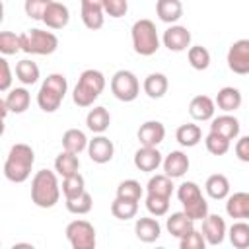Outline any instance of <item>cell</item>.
<instances>
[{"label":"cell","mask_w":249,"mask_h":249,"mask_svg":"<svg viewBox=\"0 0 249 249\" xmlns=\"http://www.w3.org/2000/svg\"><path fill=\"white\" fill-rule=\"evenodd\" d=\"M35 163V152L29 144L18 142L10 148L4 161V177L12 183H25Z\"/></svg>","instance_id":"obj_1"},{"label":"cell","mask_w":249,"mask_h":249,"mask_svg":"<svg viewBox=\"0 0 249 249\" xmlns=\"http://www.w3.org/2000/svg\"><path fill=\"white\" fill-rule=\"evenodd\" d=\"M60 200L58 175L51 169H39L31 179V202L39 208H53Z\"/></svg>","instance_id":"obj_2"},{"label":"cell","mask_w":249,"mask_h":249,"mask_svg":"<svg viewBox=\"0 0 249 249\" xmlns=\"http://www.w3.org/2000/svg\"><path fill=\"white\" fill-rule=\"evenodd\" d=\"M105 89V76L103 72L95 68H88L80 74L74 89H72V101L78 107H91L93 101L103 93Z\"/></svg>","instance_id":"obj_3"},{"label":"cell","mask_w":249,"mask_h":249,"mask_svg":"<svg viewBox=\"0 0 249 249\" xmlns=\"http://www.w3.org/2000/svg\"><path fill=\"white\" fill-rule=\"evenodd\" d=\"M66 91H68L66 76L58 74V72L49 74L43 80V84H41V88L37 91V105H39V109L45 111V113H54L60 107Z\"/></svg>","instance_id":"obj_4"},{"label":"cell","mask_w":249,"mask_h":249,"mask_svg":"<svg viewBox=\"0 0 249 249\" xmlns=\"http://www.w3.org/2000/svg\"><path fill=\"white\" fill-rule=\"evenodd\" d=\"M130 39L134 53L140 56H152L160 49V35L152 19H136L130 27Z\"/></svg>","instance_id":"obj_5"},{"label":"cell","mask_w":249,"mask_h":249,"mask_svg":"<svg viewBox=\"0 0 249 249\" xmlns=\"http://www.w3.org/2000/svg\"><path fill=\"white\" fill-rule=\"evenodd\" d=\"M19 47L27 54H53L58 49V37L53 31H45L39 27L27 29L19 33Z\"/></svg>","instance_id":"obj_6"},{"label":"cell","mask_w":249,"mask_h":249,"mask_svg":"<svg viewBox=\"0 0 249 249\" xmlns=\"http://www.w3.org/2000/svg\"><path fill=\"white\" fill-rule=\"evenodd\" d=\"M177 198L183 204V212L191 220H202L208 214V202L202 196L200 187L195 181H185L177 187Z\"/></svg>","instance_id":"obj_7"},{"label":"cell","mask_w":249,"mask_h":249,"mask_svg":"<svg viewBox=\"0 0 249 249\" xmlns=\"http://www.w3.org/2000/svg\"><path fill=\"white\" fill-rule=\"evenodd\" d=\"M111 93L124 103H130L140 93V82L130 70H117L111 78Z\"/></svg>","instance_id":"obj_8"},{"label":"cell","mask_w":249,"mask_h":249,"mask_svg":"<svg viewBox=\"0 0 249 249\" xmlns=\"http://www.w3.org/2000/svg\"><path fill=\"white\" fill-rule=\"evenodd\" d=\"M66 239L72 245V249H93L95 239V228L88 220H72L66 226Z\"/></svg>","instance_id":"obj_9"},{"label":"cell","mask_w":249,"mask_h":249,"mask_svg":"<svg viewBox=\"0 0 249 249\" xmlns=\"http://www.w3.org/2000/svg\"><path fill=\"white\" fill-rule=\"evenodd\" d=\"M228 68L233 74L245 76L249 74V39H237L228 49Z\"/></svg>","instance_id":"obj_10"},{"label":"cell","mask_w":249,"mask_h":249,"mask_svg":"<svg viewBox=\"0 0 249 249\" xmlns=\"http://www.w3.org/2000/svg\"><path fill=\"white\" fill-rule=\"evenodd\" d=\"M226 231H228V226H226V220L220 216V214H206L202 218V237L206 241V245H222L224 239H226Z\"/></svg>","instance_id":"obj_11"},{"label":"cell","mask_w":249,"mask_h":249,"mask_svg":"<svg viewBox=\"0 0 249 249\" xmlns=\"http://www.w3.org/2000/svg\"><path fill=\"white\" fill-rule=\"evenodd\" d=\"M161 43L167 51L171 53H183L191 47V31L185 27V25H177V23H171L165 31H163V37H161Z\"/></svg>","instance_id":"obj_12"},{"label":"cell","mask_w":249,"mask_h":249,"mask_svg":"<svg viewBox=\"0 0 249 249\" xmlns=\"http://www.w3.org/2000/svg\"><path fill=\"white\" fill-rule=\"evenodd\" d=\"M86 150H88V156L93 163H107L115 156V144L103 134H97L91 140H88Z\"/></svg>","instance_id":"obj_13"},{"label":"cell","mask_w":249,"mask_h":249,"mask_svg":"<svg viewBox=\"0 0 249 249\" xmlns=\"http://www.w3.org/2000/svg\"><path fill=\"white\" fill-rule=\"evenodd\" d=\"M82 8V21L88 29L97 31L105 23V14H103V0H80Z\"/></svg>","instance_id":"obj_14"},{"label":"cell","mask_w":249,"mask_h":249,"mask_svg":"<svg viewBox=\"0 0 249 249\" xmlns=\"http://www.w3.org/2000/svg\"><path fill=\"white\" fill-rule=\"evenodd\" d=\"M41 21H43L49 29H62V27H66L68 21H70V10H68V6L62 4V2L51 0V4H49V6L45 8V12H43Z\"/></svg>","instance_id":"obj_15"},{"label":"cell","mask_w":249,"mask_h":249,"mask_svg":"<svg viewBox=\"0 0 249 249\" xmlns=\"http://www.w3.org/2000/svg\"><path fill=\"white\" fill-rule=\"evenodd\" d=\"M161 165H163V173L171 179H179L183 177L189 167H191V161H189V156L181 150H171L163 160H161Z\"/></svg>","instance_id":"obj_16"},{"label":"cell","mask_w":249,"mask_h":249,"mask_svg":"<svg viewBox=\"0 0 249 249\" xmlns=\"http://www.w3.org/2000/svg\"><path fill=\"white\" fill-rule=\"evenodd\" d=\"M239 130H241V124H239L237 117H233L230 113H224V115L210 119V132H216V134L228 138L230 142L239 136Z\"/></svg>","instance_id":"obj_17"},{"label":"cell","mask_w":249,"mask_h":249,"mask_svg":"<svg viewBox=\"0 0 249 249\" xmlns=\"http://www.w3.org/2000/svg\"><path fill=\"white\" fill-rule=\"evenodd\" d=\"M161 154L158 150V146H140L134 152V167L144 171V173H152L161 165Z\"/></svg>","instance_id":"obj_18"},{"label":"cell","mask_w":249,"mask_h":249,"mask_svg":"<svg viewBox=\"0 0 249 249\" xmlns=\"http://www.w3.org/2000/svg\"><path fill=\"white\" fill-rule=\"evenodd\" d=\"M136 136L140 146H160L165 138V126L160 121H146L140 124Z\"/></svg>","instance_id":"obj_19"},{"label":"cell","mask_w":249,"mask_h":249,"mask_svg":"<svg viewBox=\"0 0 249 249\" xmlns=\"http://www.w3.org/2000/svg\"><path fill=\"white\" fill-rule=\"evenodd\" d=\"M226 212L233 220H247L249 218V193L237 191L226 196Z\"/></svg>","instance_id":"obj_20"},{"label":"cell","mask_w":249,"mask_h":249,"mask_svg":"<svg viewBox=\"0 0 249 249\" xmlns=\"http://www.w3.org/2000/svg\"><path fill=\"white\" fill-rule=\"evenodd\" d=\"M241 101H243L241 91L233 86H226V88L218 89V93L214 97V105L218 109H222L224 113H233L235 109L241 107Z\"/></svg>","instance_id":"obj_21"},{"label":"cell","mask_w":249,"mask_h":249,"mask_svg":"<svg viewBox=\"0 0 249 249\" xmlns=\"http://www.w3.org/2000/svg\"><path fill=\"white\" fill-rule=\"evenodd\" d=\"M214 111H216V105H214V99L208 97V95H195L189 103V115L195 119V121H210L214 117Z\"/></svg>","instance_id":"obj_22"},{"label":"cell","mask_w":249,"mask_h":249,"mask_svg":"<svg viewBox=\"0 0 249 249\" xmlns=\"http://www.w3.org/2000/svg\"><path fill=\"white\" fill-rule=\"evenodd\" d=\"M134 233L142 243H154L160 239L161 235V226L158 222V218H138L134 224Z\"/></svg>","instance_id":"obj_23"},{"label":"cell","mask_w":249,"mask_h":249,"mask_svg":"<svg viewBox=\"0 0 249 249\" xmlns=\"http://www.w3.org/2000/svg\"><path fill=\"white\" fill-rule=\"evenodd\" d=\"M142 89L150 99H161L169 89V80L161 72H152V74H148L144 78Z\"/></svg>","instance_id":"obj_24"},{"label":"cell","mask_w":249,"mask_h":249,"mask_svg":"<svg viewBox=\"0 0 249 249\" xmlns=\"http://www.w3.org/2000/svg\"><path fill=\"white\" fill-rule=\"evenodd\" d=\"M4 101H6V107H8L10 113L21 115V113H25V111L29 109L31 93H29L25 88H10Z\"/></svg>","instance_id":"obj_25"},{"label":"cell","mask_w":249,"mask_h":249,"mask_svg":"<svg viewBox=\"0 0 249 249\" xmlns=\"http://www.w3.org/2000/svg\"><path fill=\"white\" fill-rule=\"evenodd\" d=\"M156 14L163 23H177L183 18V4L181 0H158Z\"/></svg>","instance_id":"obj_26"},{"label":"cell","mask_w":249,"mask_h":249,"mask_svg":"<svg viewBox=\"0 0 249 249\" xmlns=\"http://www.w3.org/2000/svg\"><path fill=\"white\" fill-rule=\"evenodd\" d=\"M165 228H167V231H169L173 237L179 239V237L187 235V233L195 228V220H191L183 210H181V212H173V214L167 216Z\"/></svg>","instance_id":"obj_27"},{"label":"cell","mask_w":249,"mask_h":249,"mask_svg":"<svg viewBox=\"0 0 249 249\" xmlns=\"http://www.w3.org/2000/svg\"><path fill=\"white\" fill-rule=\"evenodd\" d=\"M111 124V115L105 107H93L89 109V113L86 115V126L93 132V134H103Z\"/></svg>","instance_id":"obj_28"},{"label":"cell","mask_w":249,"mask_h":249,"mask_svg":"<svg viewBox=\"0 0 249 249\" xmlns=\"http://www.w3.org/2000/svg\"><path fill=\"white\" fill-rule=\"evenodd\" d=\"M204 191L210 198L214 200H224L228 195H230V181L224 173H214L206 179L204 183Z\"/></svg>","instance_id":"obj_29"},{"label":"cell","mask_w":249,"mask_h":249,"mask_svg":"<svg viewBox=\"0 0 249 249\" xmlns=\"http://www.w3.org/2000/svg\"><path fill=\"white\" fill-rule=\"evenodd\" d=\"M175 140L183 146V148H193L202 140V130L198 124L195 123H185L175 130Z\"/></svg>","instance_id":"obj_30"},{"label":"cell","mask_w":249,"mask_h":249,"mask_svg":"<svg viewBox=\"0 0 249 249\" xmlns=\"http://www.w3.org/2000/svg\"><path fill=\"white\" fill-rule=\"evenodd\" d=\"M88 148V136L80 128H68L62 134V150L72 154H82Z\"/></svg>","instance_id":"obj_31"},{"label":"cell","mask_w":249,"mask_h":249,"mask_svg":"<svg viewBox=\"0 0 249 249\" xmlns=\"http://www.w3.org/2000/svg\"><path fill=\"white\" fill-rule=\"evenodd\" d=\"M80 169V158L78 154H72V152H66L62 150L56 158H54V173L60 175V177H66V175H72Z\"/></svg>","instance_id":"obj_32"},{"label":"cell","mask_w":249,"mask_h":249,"mask_svg":"<svg viewBox=\"0 0 249 249\" xmlns=\"http://www.w3.org/2000/svg\"><path fill=\"white\" fill-rule=\"evenodd\" d=\"M16 78L23 84V86H33L37 84V80L41 78V70L37 66V62L29 60V58H23L16 64Z\"/></svg>","instance_id":"obj_33"},{"label":"cell","mask_w":249,"mask_h":249,"mask_svg":"<svg viewBox=\"0 0 249 249\" xmlns=\"http://www.w3.org/2000/svg\"><path fill=\"white\" fill-rule=\"evenodd\" d=\"M111 214L117 220H132L138 214V200L115 196V200L111 202Z\"/></svg>","instance_id":"obj_34"},{"label":"cell","mask_w":249,"mask_h":249,"mask_svg":"<svg viewBox=\"0 0 249 249\" xmlns=\"http://www.w3.org/2000/svg\"><path fill=\"white\" fill-rule=\"evenodd\" d=\"M226 233H228V237L235 249H247L249 247V224L245 220L233 222Z\"/></svg>","instance_id":"obj_35"},{"label":"cell","mask_w":249,"mask_h":249,"mask_svg":"<svg viewBox=\"0 0 249 249\" xmlns=\"http://www.w3.org/2000/svg\"><path fill=\"white\" fill-rule=\"evenodd\" d=\"M146 193L150 195H161V196H169L173 195V179L167 177L165 173H158V175H152L148 185H146Z\"/></svg>","instance_id":"obj_36"},{"label":"cell","mask_w":249,"mask_h":249,"mask_svg":"<svg viewBox=\"0 0 249 249\" xmlns=\"http://www.w3.org/2000/svg\"><path fill=\"white\" fill-rule=\"evenodd\" d=\"M187 60L195 70H206L210 66V51L202 45H193L187 49Z\"/></svg>","instance_id":"obj_37"},{"label":"cell","mask_w":249,"mask_h":249,"mask_svg":"<svg viewBox=\"0 0 249 249\" xmlns=\"http://www.w3.org/2000/svg\"><path fill=\"white\" fill-rule=\"evenodd\" d=\"M60 189H62L64 198H74V196H78L86 191V179L76 171L72 175L62 177V187Z\"/></svg>","instance_id":"obj_38"},{"label":"cell","mask_w":249,"mask_h":249,"mask_svg":"<svg viewBox=\"0 0 249 249\" xmlns=\"http://www.w3.org/2000/svg\"><path fill=\"white\" fill-rule=\"evenodd\" d=\"M64 200H66V210L70 214H76V216L88 214L91 210V206H93V198H91V195L88 191H84L82 195H78L74 198H64Z\"/></svg>","instance_id":"obj_39"},{"label":"cell","mask_w":249,"mask_h":249,"mask_svg":"<svg viewBox=\"0 0 249 249\" xmlns=\"http://www.w3.org/2000/svg\"><path fill=\"white\" fill-rule=\"evenodd\" d=\"M146 208L152 216L160 218L165 216L169 212V196H161V195H150L146 193Z\"/></svg>","instance_id":"obj_40"},{"label":"cell","mask_w":249,"mask_h":249,"mask_svg":"<svg viewBox=\"0 0 249 249\" xmlns=\"http://www.w3.org/2000/svg\"><path fill=\"white\" fill-rule=\"evenodd\" d=\"M142 195H144L142 185H140L136 179H124V181H121L119 187H117V196H121V198L140 200Z\"/></svg>","instance_id":"obj_41"},{"label":"cell","mask_w":249,"mask_h":249,"mask_svg":"<svg viewBox=\"0 0 249 249\" xmlns=\"http://www.w3.org/2000/svg\"><path fill=\"white\" fill-rule=\"evenodd\" d=\"M204 146L212 156H224L230 150V140L216 134V132H208L204 138Z\"/></svg>","instance_id":"obj_42"},{"label":"cell","mask_w":249,"mask_h":249,"mask_svg":"<svg viewBox=\"0 0 249 249\" xmlns=\"http://www.w3.org/2000/svg\"><path fill=\"white\" fill-rule=\"evenodd\" d=\"M19 35H16L14 31H0V54L2 56H10L19 53Z\"/></svg>","instance_id":"obj_43"},{"label":"cell","mask_w":249,"mask_h":249,"mask_svg":"<svg viewBox=\"0 0 249 249\" xmlns=\"http://www.w3.org/2000/svg\"><path fill=\"white\" fill-rule=\"evenodd\" d=\"M128 12V0H103V14L109 18H123Z\"/></svg>","instance_id":"obj_44"},{"label":"cell","mask_w":249,"mask_h":249,"mask_svg":"<svg viewBox=\"0 0 249 249\" xmlns=\"http://www.w3.org/2000/svg\"><path fill=\"white\" fill-rule=\"evenodd\" d=\"M179 247H181V249H204V247H206V241H204L202 233L193 228L187 235L179 237Z\"/></svg>","instance_id":"obj_45"},{"label":"cell","mask_w":249,"mask_h":249,"mask_svg":"<svg viewBox=\"0 0 249 249\" xmlns=\"http://www.w3.org/2000/svg\"><path fill=\"white\" fill-rule=\"evenodd\" d=\"M49 4H51V0H25V2H23L25 16H27V18H31V19L41 21L43 12H45V8H47Z\"/></svg>","instance_id":"obj_46"},{"label":"cell","mask_w":249,"mask_h":249,"mask_svg":"<svg viewBox=\"0 0 249 249\" xmlns=\"http://www.w3.org/2000/svg\"><path fill=\"white\" fill-rule=\"evenodd\" d=\"M12 80H14L12 68H10L8 60L4 56H0V91H8L12 88Z\"/></svg>","instance_id":"obj_47"},{"label":"cell","mask_w":249,"mask_h":249,"mask_svg":"<svg viewBox=\"0 0 249 249\" xmlns=\"http://www.w3.org/2000/svg\"><path fill=\"white\" fill-rule=\"evenodd\" d=\"M235 156L239 161L247 163L249 161V136H237V142H235Z\"/></svg>","instance_id":"obj_48"},{"label":"cell","mask_w":249,"mask_h":249,"mask_svg":"<svg viewBox=\"0 0 249 249\" xmlns=\"http://www.w3.org/2000/svg\"><path fill=\"white\" fill-rule=\"evenodd\" d=\"M8 113H10V111H8V107H6V101L0 97V119H6Z\"/></svg>","instance_id":"obj_49"},{"label":"cell","mask_w":249,"mask_h":249,"mask_svg":"<svg viewBox=\"0 0 249 249\" xmlns=\"http://www.w3.org/2000/svg\"><path fill=\"white\" fill-rule=\"evenodd\" d=\"M4 21V2L0 0V23Z\"/></svg>","instance_id":"obj_50"},{"label":"cell","mask_w":249,"mask_h":249,"mask_svg":"<svg viewBox=\"0 0 249 249\" xmlns=\"http://www.w3.org/2000/svg\"><path fill=\"white\" fill-rule=\"evenodd\" d=\"M4 130H6V124H4V119H0V136L4 134Z\"/></svg>","instance_id":"obj_51"}]
</instances>
